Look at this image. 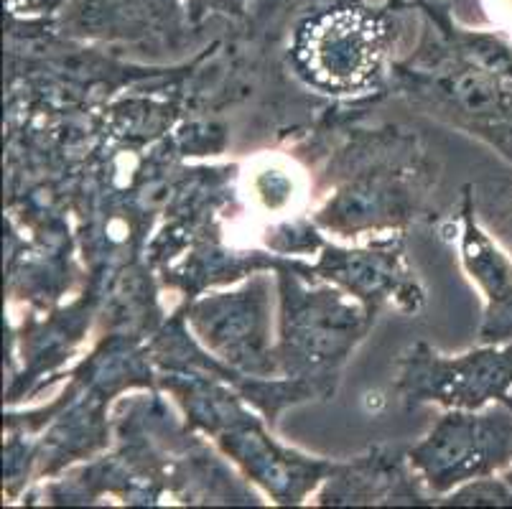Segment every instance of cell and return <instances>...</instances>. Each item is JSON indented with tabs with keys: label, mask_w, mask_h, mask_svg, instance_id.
<instances>
[{
	"label": "cell",
	"mask_w": 512,
	"mask_h": 509,
	"mask_svg": "<svg viewBox=\"0 0 512 509\" xmlns=\"http://www.w3.org/2000/svg\"><path fill=\"white\" fill-rule=\"evenodd\" d=\"M441 28V51L426 67H408L431 77L428 95L454 102V120L512 161V44L500 34L462 31L446 13L423 6Z\"/></svg>",
	"instance_id": "obj_1"
},
{
	"label": "cell",
	"mask_w": 512,
	"mask_h": 509,
	"mask_svg": "<svg viewBox=\"0 0 512 509\" xmlns=\"http://www.w3.org/2000/svg\"><path fill=\"white\" fill-rule=\"evenodd\" d=\"M385 13L360 3H339L306 18L293 39V62L314 87L355 92L383 67Z\"/></svg>",
	"instance_id": "obj_2"
},
{
	"label": "cell",
	"mask_w": 512,
	"mask_h": 509,
	"mask_svg": "<svg viewBox=\"0 0 512 509\" xmlns=\"http://www.w3.org/2000/svg\"><path fill=\"white\" fill-rule=\"evenodd\" d=\"M512 461V405L484 415L456 413L444 418L426 443L413 451V464L439 492L467 479H482Z\"/></svg>",
	"instance_id": "obj_3"
},
{
	"label": "cell",
	"mask_w": 512,
	"mask_h": 509,
	"mask_svg": "<svg viewBox=\"0 0 512 509\" xmlns=\"http://www.w3.org/2000/svg\"><path fill=\"white\" fill-rule=\"evenodd\" d=\"M512 387V344L507 349H484L456 362L416 359L406 375V392L426 395L423 400H441L462 408H482L490 400L512 405L507 398Z\"/></svg>",
	"instance_id": "obj_4"
},
{
	"label": "cell",
	"mask_w": 512,
	"mask_h": 509,
	"mask_svg": "<svg viewBox=\"0 0 512 509\" xmlns=\"http://www.w3.org/2000/svg\"><path fill=\"white\" fill-rule=\"evenodd\" d=\"M464 263L487 296L482 342H507L512 339V263L492 245L490 237L477 230L469 212L464 224Z\"/></svg>",
	"instance_id": "obj_5"
},
{
	"label": "cell",
	"mask_w": 512,
	"mask_h": 509,
	"mask_svg": "<svg viewBox=\"0 0 512 509\" xmlns=\"http://www.w3.org/2000/svg\"><path fill=\"white\" fill-rule=\"evenodd\" d=\"M179 0H77L64 23L82 34H146L176 28Z\"/></svg>",
	"instance_id": "obj_6"
},
{
	"label": "cell",
	"mask_w": 512,
	"mask_h": 509,
	"mask_svg": "<svg viewBox=\"0 0 512 509\" xmlns=\"http://www.w3.org/2000/svg\"><path fill=\"white\" fill-rule=\"evenodd\" d=\"M62 3L64 0H8L13 13H49Z\"/></svg>",
	"instance_id": "obj_7"
},
{
	"label": "cell",
	"mask_w": 512,
	"mask_h": 509,
	"mask_svg": "<svg viewBox=\"0 0 512 509\" xmlns=\"http://www.w3.org/2000/svg\"><path fill=\"white\" fill-rule=\"evenodd\" d=\"M487 8L492 11V16H497V21L512 28V0H487Z\"/></svg>",
	"instance_id": "obj_8"
},
{
	"label": "cell",
	"mask_w": 512,
	"mask_h": 509,
	"mask_svg": "<svg viewBox=\"0 0 512 509\" xmlns=\"http://www.w3.org/2000/svg\"><path fill=\"white\" fill-rule=\"evenodd\" d=\"M507 484H510V487H512V471H510V474H507Z\"/></svg>",
	"instance_id": "obj_9"
}]
</instances>
